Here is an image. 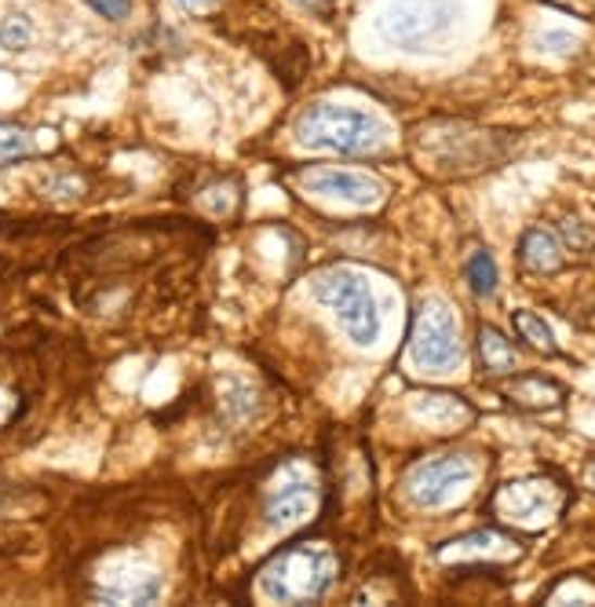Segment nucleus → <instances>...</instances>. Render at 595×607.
Listing matches in <instances>:
<instances>
[{
	"label": "nucleus",
	"instance_id": "obj_1",
	"mask_svg": "<svg viewBox=\"0 0 595 607\" xmlns=\"http://www.w3.org/2000/svg\"><path fill=\"white\" fill-rule=\"evenodd\" d=\"M340 574L337 553L326 542H292L259 567L256 590L275 604L321 600Z\"/></svg>",
	"mask_w": 595,
	"mask_h": 607
},
{
	"label": "nucleus",
	"instance_id": "obj_2",
	"mask_svg": "<svg viewBox=\"0 0 595 607\" xmlns=\"http://www.w3.org/2000/svg\"><path fill=\"white\" fill-rule=\"evenodd\" d=\"M292 132L311 151H329V154H347V157H366L384 151L388 143V125L380 117H372L355 106H337V103H315L296 117Z\"/></svg>",
	"mask_w": 595,
	"mask_h": 607
},
{
	"label": "nucleus",
	"instance_id": "obj_3",
	"mask_svg": "<svg viewBox=\"0 0 595 607\" xmlns=\"http://www.w3.org/2000/svg\"><path fill=\"white\" fill-rule=\"evenodd\" d=\"M570 505V486L556 476H527L511 480L490 494V516L501 527H519V531H544L556 523Z\"/></svg>",
	"mask_w": 595,
	"mask_h": 607
},
{
	"label": "nucleus",
	"instance_id": "obj_4",
	"mask_svg": "<svg viewBox=\"0 0 595 607\" xmlns=\"http://www.w3.org/2000/svg\"><path fill=\"white\" fill-rule=\"evenodd\" d=\"M311 293L337 315V323L344 326V333L351 337V341L362 347L377 344L380 307H377V296H372V290H369V282L358 271L340 267V264L326 267V271H318L315 278H311Z\"/></svg>",
	"mask_w": 595,
	"mask_h": 607
},
{
	"label": "nucleus",
	"instance_id": "obj_5",
	"mask_svg": "<svg viewBox=\"0 0 595 607\" xmlns=\"http://www.w3.org/2000/svg\"><path fill=\"white\" fill-rule=\"evenodd\" d=\"M457 0H395L377 18V29L388 45L402 52H428L457 23Z\"/></svg>",
	"mask_w": 595,
	"mask_h": 607
},
{
	"label": "nucleus",
	"instance_id": "obj_6",
	"mask_svg": "<svg viewBox=\"0 0 595 607\" xmlns=\"http://www.w3.org/2000/svg\"><path fill=\"white\" fill-rule=\"evenodd\" d=\"M460 355L464 347L450 304L439 301V296L420 301L409 326V359L428 374H450L460 363Z\"/></svg>",
	"mask_w": 595,
	"mask_h": 607
},
{
	"label": "nucleus",
	"instance_id": "obj_7",
	"mask_svg": "<svg viewBox=\"0 0 595 607\" xmlns=\"http://www.w3.org/2000/svg\"><path fill=\"white\" fill-rule=\"evenodd\" d=\"M476 461L468 454H439L423 457L406 472V497L417 509H439L453 502L464 486L476 480Z\"/></svg>",
	"mask_w": 595,
	"mask_h": 607
},
{
	"label": "nucleus",
	"instance_id": "obj_8",
	"mask_svg": "<svg viewBox=\"0 0 595 607\" xmlns=\"http://www.w3.org/2000/svg\"><path fill=\"white\" fill-rule=\"evenodd\" d=\"M318 480L307 461H286L264 491V523L292 527L304 523L318 505Z\"/></svg>",
	"mask_w": 595,
	"mask_h": 607
},
{
	"label": "nucleus",
	"instance_id": "obj_9",
	"mask_svg": "<svg viewBox=\"0 0 595 607\" xmlns=\"http://www.w3.org/2000/svg\"><path fill=\"white\" fill-rule=\"evenodd\" d=\"M522 553H527V545L516 534H508L504 527H486V531H471L439 545L435 560L450 567L457 564V567H490V571H497L504 564H516Z\"/></svg>",
	"mask_w": 595,
	"mask_h": 607
},
{
	"label": "nucleus",
	"instance_id": "obj_10",
	"mask_svg": "<svg viewBox=\"0 0 595 607\" xmlns=\"http://www.w3.org/2000/svg\"><path fill=\"white\" fill-rule=\"evenodd\" d=\"M300 187L315 198H326V202H340L351 208H372L384 202L388 187L377 180V176L366 173H351V168H329V165H315L304 168L296 176Z\"/></svg>",
	"mask_w": 595,
	"mask_h": 607
},
{
	"label": "nucleus",
	"instance_id": "obj_11",
	"mask_svg": "<svg viewBox=\"0 0 595 607\" xmlns=\"http://www.w3.org/2000/svg\"><path fill=\"white\" fill-rule=\"evenodd\" d=\"M501 392L508 403H516L522 410H533V414L556 410V406H562V400H567V388L544 374H516L511 381L501 384Z\"/></svg>",
	"mask_w": 595,
	"mask_h": 607
},
{
	"label": "nucleus",
	"instance_id": "obj_12",
	"mask_svg": "<svg viewBox=\"0 0 595 607\" xmlns=\"http://www.w3.org/2000/svg\"><path fill=\"white\" fill-rule=\"evenodd\" d=\"M567 249H562L559 235L544 231V227H530L527 235L519 238V264L527 267L530 275H556L567 264Z\"/></svg>",
	"mask_w": 595,
	"mask_h": 607
},
{
	"label": "nucleus",
	"instance_id": "obj_13",
	"mask_svg": "<svg viewBox=\"0 0 595 607\" xmlns=\"http://www.w3.org/2000/svg\"><path fill=\"white\" fill-rule=\"evenodd\" d=\"M476 352H479V366L493 377H508L516 370L519 363V352L516 344L504 337L497 326H479V341H476Z\"/></svg>",
	"mask_w": 595,
	"mask_h": 607
},
{
	"label": "nucleus",
	"instance_id": "obj_14",
	"mask_svg": "<svg viewBox=\"0 0 595 607\" xmlns=\"http://www.w3.org/2000/svg\"><path fill=\"white\" fill-rule=\"evenodd\" d=\"M511 326H516V333H519V341H527L533 352H541V355H559V344H556V333L548 330V323L537 315V312H516L511 315Z\"/></svg>",
	"mask_w": 595,
	"mask_h": 607
},
{
	"label": "nucleus",
	"instance_id": "obj_15",
	"mask_svg": "<svg viewBox=\"0 0 595 607\" xmlns=\"http://www.w3.org/2000/svg\"><path fill=\"white\" fill-rule=\"evenodd\" d=\"M417 414L428 417V421H439V425H453V421H464V417H471V410L464 406L457 395H420L417 403Z\"/></svg>",
	"mask_w": 595,
	"mask_h": 607
},
{
	"label": "nucleus",
	"instance_id": "obj_16",
	"mask_svg": "<svg viewBox=\"0 0 595 607\" xmlns=\"http://www.w3.org/2000/svg\"><path fill=\"white\" fill-rule=\"evenodd\" d=\"M468 286L476 296H493L501 286V271H497V261L486 253V249H479L476 256L468 261Z\"/></svg>",
	"mask_w": 595,
	"mask_h": 607
},
{
	"label": "nucleus",
	"instance_id": "obj_17",
	"mask_svg": "<svg viewBox=\"0 0 595 607\" xmlns=\"http://www.w3.org/2000/svg\"><path fill=\"white\" fill-rule=\"evenodd\" d=\"M29 45H34V23L26 15L12 12L0 18V48L4 52H26Z\"/></svg>",
	"mask_w": 595,
	"mask_h": 607
},
{
	"label": "nucleus",
	"instance_id": "obj_18",
	"mask_svg": "<svg viewBox=\"0 0 595 607\" xmlns=\"http://www.w3.org/2000/svg\"><path fill=\"white\" fill-rule=\"evenodd\" d=\"M544 600L548 604H595V585L588 579H581V574H573V579H562L552 585V590L544 593Z\"/></svg>",
	"mask_w": 595,
	"mask_h": 607
},
{
	"label": "nucleus",
	"instance_id": "obj_19",
	"mask_svg": "<svg viewBox=\"0 0 595 607\" xmlns=\"http://www.w3.org/2000/svg\"><path fill=\"white\" fill-rule=\"evenodd\" d=\"M26 154H34V139L26 132H18V128L0 125V165H12Z\"/></svg>",
	"mask_w": 595,
	"mask_h": 607
},
{
	"label": "nucleus",
	"instance_id": "obj_20",
	"mask_svg": "<svg viewBox=\"0 0 595 607\" xmlns=\"http://www.w3.org/2000/svg\"><path fill=\"white\" fill-rule=\"evenodd\" d=\"M559 242H562V249H573V253H595V231H588V227L584 224H578V220H562L559 224Z\"/></svg>",
	"mask_w": 595,
	"mask_h": 607
},
{
	"label": "nucleus",
	"instance_id": "obj_21",
	"mask_svg": "<svg viewBox=\"0 0 595 607\" xmlns=\"http://www.w3.org/2000/svg\"><path fill=\"white\" fill-rule=\"evenodd\" d=\"M18 414H23V395H18L12 384L0 381V428L18 421Z\"/></svg>",
	"mask_w": 595,
	"mask_h": 607
},
{
	"label": "nucleus",
	"instance_id": "obj_22",
	"mask_svg": "<svg viewBox=\"0 0 595 607\" xmlns=\"http://www.w3.org/2000/svg\"><path fill=\"white\" fill-rule=\"evenodd\" d=\"M96 15L110 18V23H121V18L132 15V0H85Z\"/></svg>",
	"mask_w": 595,
	"mask_h": 607
},
{
	"label": "nucleus",
	"instance_id": "obj_23",
	"mask_svg": "<svg viewBox=\"0 0 595 607\" xmlns=\"http://www.w3.org/2000/svg\"><path fill=\"white\" fill-rule=\"evenodd\" d=\"M541 48H548V52H570V48H578V41L570 34H544Z\"/></svg>",
	"mask_w": 595,
	"mask_h": 607
},
{
	"label": "nucleus",
	"instance_id": "obj_24",
	"mask_svg": "<svg viewBox=\"0 0 595 607\" xmlns=\"http://www.w3.org/2000/svg\"><path fill=\"white\" fill-rule=\"evenodd\" d=\"M292 4L304 8V12H311V15L329 18V15H332V8H337V0H292Z\"/></svg>",
	"mask_w": 595,
	"mask_h": 607
},
{
	"label": "nucleus",
	"instance_id": "obj_25",
	"mask_svg": "<svg viewBox=\"0 0 595 607\" xmlns=\"http://www.w3.org/2000/svg\"><path fill=\"white\" fill-rule=\"evenodd\" d=\"M176 8H183V12H190V15H208L212 8L219 4V0H173Z\"/></svg>",
	"mask_w": 595,
	"mask_h": 607
}]
</instances>
